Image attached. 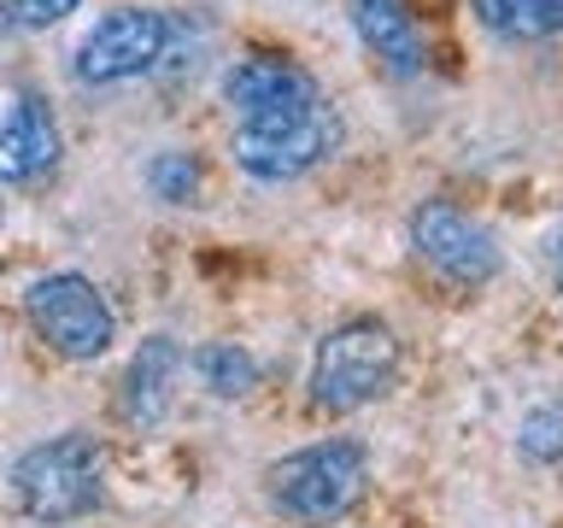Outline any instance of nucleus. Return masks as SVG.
Masks as SVG:
<instances>
[{"label":"nucleus","mask_w":563,"mask_h":528,"mask_svg":"<svg viewBox=\"0 0 563 528\" xmlns=\"http://www.w3.org/2000/svg\"><path fill=\"white\" fill-rule=\"evenodd\" d=\"M59 165V123L35 95H18L0 118V183H35Z\"/></svg>","instance_id":"nucleus-10"},{"label":"nucleus","mask_w":563,"mask_h":528,"mask_svg":"<svg viewBox=\"0 0 563 528\" xmlns=\"http://www.w3.org/2000/svg\"><path fill=\"white\" fill-rule=\"evenodd\" d=\"M517 447H522V458H534V464H563V411H558V405L528 411Z\"/></svg>","instance_id":"nucleus-16"},{"label":"nucleus","mask_w":563,"mask_h":528,"mask_svg":"<svg viewBox=\"0 0 563 528\" xmlns=\"http://www.w3.org/2000/svg\"><path fill=\"white\" fill-rule=\"evenodd\" d=\"M106 452L95 435H53L12 464V499L30 522H77L100 505Z\"/></svg>","instance_id":"nucleus-3"},{"label":"nucleus","mask_w":563,"mask_h":528,"mask_svg":"<svg viewBox=\"0 0 563 528\" xmlns=\"http://www.w3.org/2000/svg\"><path fill=\"white\" fill-rule=\"evenodd\" d=\"M346 12H352L358 42L376 53L394 77H417V70L429 65V53H422V30L411 18V0H346Z\"/></svg>","instance_id":"nucleus-11"},{"label":"nucleus","mask_w":563,"mask_h":528,"mask_svg":"<svg viewBox=\"0 0 563 528\" xmlns=\"http://www.w3.org/2000/svg\"><path fill=\"white\" fill-rule=\"evenodd\" d=\"M30 329L70 364H95L118 341V311L82 271H47L24 288Z\"/></svg>","instance_id":"nucleus-4"},{"label":"nucleus","mask_w":563,"mask_h":528,"mask_svg":"<svg viewBox=\"0 0 563 528\" xmlns=\"http://www.w3.org/2000/svg\"><path fill=\"white\" fill-rule=\"evenodd\" d=\"M341 147V112L329 100L306 106L288 118H264V123H241L229 153L253 183H294V176L317 170L323 158H334Z\"/></svg>","instance_id":"nucleus-5"},{"label":"nucleus","mask_w":563,"mask_h":528,"mask_svg":"<svg viewBox=\"0 0 563 528\" xmlns=\"http://www.w3.org/2000/svg\"><path fill=\"white\" fill-rule=\"evenodd\" d=\"M264 482H271V505L282 517L329 528L364 499L369 452L358 440H317V447H299L288 458H276V464L264 470Z\"/></svg>","instance_id":"nucleus-2"},{"label":"nucleus","mask_w":563,"mask_h":528,"mask_svg":"<svg viewBox=\"0 0 563 528\" xmlns=\"http://www.w3.org/2000/svg\"><path fill=\"white\" fill-rule=\"evenodd\" d=\"M170 47V18L158 7H112L100 12L77 42V77L82 82H130L141 70H158Z\"/></svg>","instance_id":"nucleus-6"},{"label":"nucleus","mask_w":563,"mask_h":528,"mask_svg":"<svg viewBox=\"0 0 563 528\" xmlns=\"http://www.w3.org/2000/svg\"><path fill=\"white\" fill-rule=\"evenodd\" d=\"M223 100L241 123H264V118H288L317 106V77L288 53H246L223 70Z\"/></svg>","instance_id":"nucleus-8"},{"label":"nucleus","mask_w":563,"mask_h":528,"mask_svg":"<svg viewBox=\"0 0 563 528\" xmlns=\"http://www.w3.org/2000/svg\"><path fill=\"white\" fill-rule=\"evenodd\" d=\"M82 0H0V35H30V30H53L77 12Z\"/></svg>","instance_id":"nucleus-15"},{"label":"nucleus","mask_w":563,"mask_h":528,"mask_svg":"<svg viewBox=\"0 0 563 528\" xmlns=\"http://www.w3.org/2000/svg\"><path fill=\"white\" fill-rule=\"evenodd\" d=\"M552 276H558V294H563V235H558V264H552Z\"/></svg>","instance_id":"nucleus-17"},{"label":"nucleus","mask_w":563,"mask_h":528,"mask_svg":"<svg viewBox=\"0 0 563 528\" xmlns=\"http://www.w3.org/2000/svg\"><path fill=\"white\" fill-rule=\"evenodd\" d=\"M482 30H493L499 42H545L563 35V0H470Z\"/></svg>","instance_id":"nucleus-12"},{"label":"nucleus","mask_w":563,"mask_h":528,"mask_svg":"<svg viewBox=\"0 0 563 528\" xmlns=\"http://www.w3.org/2000/svg\"><path fill=\"white\" fill-rule=\"evenodd\" d=\"M176 376H183V346L170 334H147L130 352V370H123V394H118L123 422H135V429L165 422L170 399H176Z\"/></svg>","instance_id":"nucleus-9"},{"label":"nucleus","mask_w":563,"mask_h":528,"mask_svg":"<svg viewBox=\"0 0 563 528\" xmlns=\"http://www.w3.org/2000/svg\"><path fill=\"white\" fill-rule=\"evenodd\" d=\"M147 188L158 194L165 206H188L200 194V158L183 153V147H165L147 158Z\"/></svg>","instance_id":"nucleus-14"},{"label":"nucleus","mask_w":563,"mask_h":528,"mask_svg":"<svg viewBox=\"0 0 563 528\" xmlns=\"http://www.w3.org/2000/svg\"><path fill=\"white\" fill-rule=\"evenodd\" d=\"M399 382V334L382 317H346L317 341L311 359V405L317 411H364Z\"/></svg>","instance_id":"nucleus-1"},{"label":"nucleus","mask_w":563,"mask_h":528,"mask_svg":"<svg viewBox=\"0 0 563 528\" xmlns=\"http://www.w3.org/2000/svg\"><path fill=\"white\" fill-rule=\"evenodd\" d=\"M411 246L429 271H440L457 288H482V282L499 276V241H493V229L475 223L452 200H422L411 211Z\"/></svg>","instance_id":"nucleus-7"},{"label":"nucleus","mask_w":563,"mask_h":528,"mask_svg":"<svg viewBox=\"0 0 563 528\" xmlns=\"http://www.w3.org/2000/svg\"><path fill=\"white\" fill-rule=\"evenodd\" d=\"M0 218H7V206H0Z\"/></svg>","instance_id":"nucleus-18"},{"label":"nucleus","mask_w":563,"mask_h":528,"mask_svg":"<svg viewBox=\"0 0 563 528\" xmlns=\"http://www.w3.org/2000/svg\"><path fill=\"white\" fill-rule=\"evenodd\" d=\"M194 376H200L206 394H218V399H246L258 387V359L246 346L235 341H206V346H194Z\"/></svg>","instance_id":"nucleus-13"}]
</instances>
